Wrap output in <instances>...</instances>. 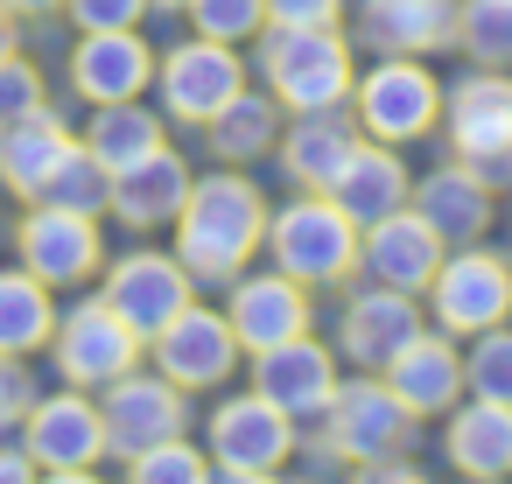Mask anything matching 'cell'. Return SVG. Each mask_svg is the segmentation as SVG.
I'll return each mask as SVG.
<instances>
[{"label": "cell", "instance_id": "cell-3", "mask_svg": "<svg viewBox=\"0 0 512 484\" xmlns=\"http://www.w3.org/2000/svg\"><path fill=\"white\" fill-rule=\"evenodd\" d=\"M260 246H267L274 267L295 274L302 288L344 281V274L358 267V225H351V211H344L330 190H309V197H295L281 218H267V239H260Z\"/></svg>", "mask_w": 512, "mask_h": 484}, {"label": "cell", "instance_id": "cell-32", "mask_svg": "<svg viewBox=\"0 0 512 484\" xmlns=\"http://www.w3.org/2000/svg\"><path fill=\"white\" fill-rule=\"evenodd\" d=\"M36 204H71V211H106L113 204V169L85 148V141H71V155L57 162V176H50V190L36 197Z\"/></svg>", "mask_w": 512, "mask_h": 484}, {"label": "cell", "instance_id": "cell-11", "mask_svg": "<svg viewBox=\"0 0 512 484\" xmlns=\"http://www.w3.org/2000/svg\"><path fill=\"white\" fill-rule=\"evenodd\" d=\"M22 442H29L43 477H92L99 456H106V421L85 400V386H71V393H50V400L29 407V435Z\"/></svg>", "mask_w": 512, "mask_h": 484}, {"label": "cell", "instance_id": "cell-23", "mask_svg": "<svg viewBox=\"0 0 512 484\" xmlns=\"http://www.w3.org/2000/svg\"><path fill=\"white\" fill-rule=\"evenodd\" d=\"M274 148H281L274 162L288 169V183H302V190H330V183L344 176L358 134H351V120H344L337 106H323V113H295V127H288Z\"/></svg>", "mask_w": 512, "mask_h": 484}, {"label": "cell", "instance_id": "cell-37", "mask_svg": "<svg viewBox=\"0 0 512 484\" xmlns=\"http://www.w3.org/2000/svg\"><path fill=\"white\" fill-rule=\"evenodd\" d=\"M36 106H43V78H36V64L0 57V127L22 120V113H36Z\"/></svg>", "mask_w": 512, "mask_h": 484}, {"label": "cell", "instance_id": "cell-7", "mask_svg": "<svg viewBox=\"0 0 512 484\" xmlns=\"http://www.w3.org/2000/svg\"><path fill=\"white\" fill-rule=\"evenodd\" d=\"M99 421H106V449L127 463L169 435H183V386L169 372H120L106 379V400H99Z\"/></svg>", "mask_w": 512, "mask_h": 484}, {"label": "cell", "instance_id": "cell-1", "mask_svg": "<svg viewBox=\"0 0 512 484\" xmlns=\"http://www.w3.org/2000/svg\"><path fill=\"white\" fill-rule=\"evenodd\" d=\"M260 239H267V204L239 169L190 176V197L176 211V260L190 267V281H239Z\"/></svg>", "mask_w": 512, "mask_h": 484}, {"label": "cell", "instance_id": "cell-14", "mask_svg": "<svg viewBox=\"0 0 512 484\" xmlns=\"http://www.w3.org/2000/svg\"><path fill=\"white\" fill-rule=\"evenodd\" d=\"M155 372H169L183 393H197V386H218V379H232V365H239V337H232V323L218 316V309H183L176 323H162L155 337Z\"/></svg>", "mask_w": 512, "mask_h": 484}, {"label": "cell", "instance_id": "cell-4", "mask_svg": "<svg viewBox=\"0 0 512 484\" xmlns=\"http://www.w3.org/2000/svg\"><path fill=\"white\" fill-rule=\"evenodd\" d=\"M358 127L372 134V141H386V148H400V141H421L428 127H435V113H442V85L414 64V57H386V64H372L365 78H358Z\"/></svg>", "mask_w": 512, "mask_h": 484}, {"label": "cell", "instance_id": "cell-25", "mask_svg": "<svg viewBox=\"0 0 512 484\" xmlns=\"http://www.w3.org/2000/svg\"><path fill=\"white\" fill-rule=\"evenodd\" d=\"M449 463L463 477H512V407L470 393V407L449 414Z\"/></svg>", "mask_w": 512, "mask_h": 484}, {"label": "cell", "instance_id": "cell-34", "mask_svg": "<svg viewBox=\"0 0 512 484\" xmlns=\"http://www.w3.org/2000/svg\"><path fill=\"white\" fill-rule=\"evenodd\" d=\"M463 393H484V400H505L512 407V330H477L470 337V358H463Z\"/></svg>", "mask_w": 512, "mask_h": 484}, {"label": "cell", "instance_id": "cell-45", "mask_svg": "<svg viewBox=\"0 0 512 484\" xmlns=\"http://www.w3.org/2000/svg\"><path fill=\"white\" fill-rule=\"evenodd\" d=\"M148 8H190V0H148Z\"/></svg>", "mask_w": 512, "mask_h": 484}, {"label": "cell", "instance_id": "cell-9", "mask_svg": "<svg viewBox=\"0 0 512 484\" xmlns=\"http://www.w3.org/2000/svg\"><path fill=\"white\" fill-rule=\"evenodd\" d=\"M295 449V421L267 393H239L211 414V470L218 477H274Z\"/></svg>", "mask_w": 512, "mask_h": 484}, {"label": "cell", "instance_id": "cell-40", "mask_svg": "<svg viewBox=\"0 0 512 484\" xmlns=\"http://www.w3.org/2000/svg\"><path fill=\"white\" fill-rule=\"evenodd\" d=\"M29 407H36V386H29L22 358H0V428H8L15 414H29Z\"/></svg>", "mask_w": 512, "mask_h": 484}, {"label": "cell", "instance_id": "cell-6", "mask_svg": "<svg viewBox=\"0 0 512 484\" xmlns=\"http://www.w3.org/2000/svg\"><path fill=\"white\" fill-rule=\"evenodd\" d=\"M428 309H435V323L449 330V337H477V330H491V323H505L512 316V260H498V253H449L442 267H435V281H428Z\"/></svg>", "mask_w": 512, "mask_h": 484}, {"label": "cell", "instance_id": "cell-20", "mask_svg": "<svg viewBox=\"0 0 512 484\" xmlns=\"http://www.w3.org/2000/svg\"><path fill=\"white\" fill-rule=\"evenodd\" d=\"M456 8L463 0H365L358 36L386 57H428L456 43Z\"/></svg>", "mask_w": 512, "mask_h": 484}, {"label": "cell", "instance_id": "cell-36", "mask_svg": "<svg viewBox=\"0 0 512 484\" xmlns=\"http://www.w3.org/2000/svg\"><path fill=\"white\" fill-rule=\"evenodd\" d=\"M127 470L141 477V484H190V477H211V456H197L183 435H169V442H155V449H141V456H127Z\"/></svg>", "mask_w": 512, "mask_h": 484}, {"label": "cell", "instance_id": "cell-8", "mask_svg": "<svg viewBox=\"0 0 512 484\" xmlns=\"http://www.w3.org/2000/svg\"><path fill=\"white\" fill-rule=\"evenodd\" d=\"M323 421V442L344 456V463H372V456H393L400 442H407V428H414V414L400 407V393L386 386V379H337V393H330V407L316 414Z\"/></svg>", "mask_w": 512, "mask_h": 484}, {"label": "cell", "instance_id": "cell-27", "mask_svg": "<svg viewBox=\"0 0 512 484\" xmlns=\"http://www.w3.org/2000/svg\"><path fill=\"white\" fill-rule=\"evenodd\" d=\"M414 211L435 225L442 246H470V239H484V225H491V190L456 162V169H435V176L414 190Z\"/></svg>", "mask_w": 512, "mask_h": 484}, {"label": "cell", "instance_id": "cell-24", "mask_svg": "<svg viewBox=\"0 0 512 484\" xmlns=\"http://www.w3.org/2000/svg\"><path fill=\"white\" fill-rule=\"evenodd\" d=\"M414 330H421V316H414V295L379 281V288L351 295L337 344H344V358H351V365H386V358H393V351H400Z\"/></svg>", "mask_w": 512, "mask_h": 484}, {"label": "cell", "instance_id": "cell-28", "mask_svg": "<svg viewBox=\"0 0 512 484\" xmlns=\"http://www.w3.org/2000/svg\"><path fill=\"white\" fill-rule=\"evenodd\" d=\"M449 141H456V155L512 148V85L498 71H477L449 92Z\"/></svg>", "mask_w": 512, "mask_h": 484}, {"label": "cell", "instance_id": "cell-18", "mask_svg": "<svg viewBox=\"0 0 512 484\" xmlns=\"http://www.w3.org/2000/svg\"><path fill=\"white\" fill-rule=\"evenodd\" d=\"M225 323L239 337V351H267V344H288L309 330V295L295 274H246L232 281V302H225Z\"/></svg>", "mask_w": 512, "mask_h": 484}, {"label": "cell", "instance_id": "cell-21", "mask_svg": "<svg viewBox=\"0 0 512 484\" xmlns=\"http://www.w3.org/2000/svg\"><path fill=\"white\" fill-rule=\"evenodd\" d=\"M183 197H190L183 155L155 148V155H141V162H127V169L113 176V204H106V211H113L120 225H134V232H155V225H176Z\"/></svg>", "mask_w": 512, "mask_h": 484}, {"label": "cell", "instance_id": "cell-31", "mask_svg": "<svg viewBox=\"0 0 512 484\" xmlns=\"http://www.w3.org/2000/svg\"><path fill=\"white\" fill-rule=\"evenodd\" d=\"M85 148L120 176L127 162H141V155L162 148V113H148L141 99H113V106H99V120L85 127Z\"/></svg>", "mask_w": 512, "mask_h": 484}, {"label": "cell", "instance_id": "cell-29", "mask_svg": "<svg viewBox=\"0 0 512 484\" xmlns=\"http://www.w3.org/2000/svg\"><path fill=\"white\" fill-rule=\"evenodd\" d=\"M50 330H57L50 281H36L29 267H8V274H0V358H29V351H43Z\"/></svg>", "mask_w": 512, "mask_h": 484}, {"label": "cell", "instance_id": "cell-22", "mask_svg": "<svg viewBox=\"0 0 512 484\" xmlns=\"http://www.w3.org/2000/svg\"><path fill=\"white\" fill-rule=\"evenodd\" d=\"M64 155H71V127L50 106H36V113L0 127V183H8L15 197H29V204L50 190V176H57Z\"/></svg>", "mask_w": 512, "mask_h": 484}, {"label": "cell", "instance_id": "cell-5", "mask_svg": "<svg viewBox=\"0 0 512 484\" xmlns=\"http://www.w3.org/2000/svg\"><path fill=\"white\" fill-rule=\"evenodd\" d=\"M50 351H57V372H64L71 386H106V379L134 372V358H141V330L99 295V302H78L71 316H57Z\"/></svg>", "mask_w": 512, "mask_h": 484}, {"label": "cell", "instance_id": "cell-39", "mask_svg": "<svg viewBox=\"0 0 512 484\" xmlns=\"http://www.w3.org/2000/svg\"><path fill=\"white\" fill-rule=\"evenodd\" d=\"M344 0H267V22L281 29H337Z\"/></svg>", "mask_w": 512, "mask_h": 484}, {"label": "cell", "instance_id": "cell-2", "mask_svg": "<svg viewBox=\"0 0 512 484\" xmlns=\"http://www.w3.org/2000/svg\"><path fill=\"white\" fill-rule=\"evenodd\" d=\"M260 78L288 113H323L351 99V43L337 29H281L267 22L260 36Z\"/></svg>", "mask_w": 512, "mask_h": 484}, {"label": "cell", "instance_id": "cell-19", "mask_svg": "<svg viewBox=\"0 0 512 484\" xmlns=\"http://www.w3.org/2000/svg\"><path fill=\"white\" fill-rule=\"evenodd\" d=\"M386 386L400 393L407 414H449V407L463 400V358H456L449 330H442V337L414 330V337L386 358Z\"/></svg>", "mask_w": 512, "mask_h": 484}, {"label": "cell", "instance_id": "cell-12", "mask_svg": "<svg viewBox=\"0 0 512 484\" xmlns=\"http://www.w3.org/2000/svg\"><path fill=\"white\" fill-rule=\"evenodd\" d=\"M106 246H99V218L71 211V204H36L22 218V267L50 288H78L85 274H99Z\"/></svg>", "mask_w": 512, "mask_h": 484}, {"label": "cell", "instance_id": "cell-41", "mask_svg": "<svg viewBox=\"0 0 512 484\" xmlns=\"http://www.w3.org/2000/svg\"><path fill=\"white\" fill-rule=\"evenodd\" d=\"M463 169H470L484 190H505V183H512V148H477V155H463Z\"/></svg>", "mask_w": 512, "mask_h": 484}, {"label": "cell", "instance_id": "cell-17", "mask_svg": "<svg viewBox=\"0 0 512 484\" xmlns=\"http://www.w3.org/2000/svg\"><path fill=\"white\" fill-rule=\"evenodd\" d=\"M358 267L372 274V281H386V288H407V295H421L428 281H435V267H442V239H435V225L421 218V211H386L379 225H365L358 232Z\"/></svg>", "mask_w": 512, "mask_h": 484}, {"label": "cell", "instance_id": "cell-10", "mask_svg": "<svg viewBox=\"0 0 512 484\" xmlns=\"http://www.w3.org/2000/svg\"><path fill=\"white\" fill-rule=\"evenodd\" d=\"M155 78H162L169 120L211 127V113H225V106L239 99V85H246V64H239V50H232V43H211V36H197V43H176V50L155 64Z\"/></svg>", "mask_w": 512, "mask_h": 484}, {"label": "cell", "instance_id": "cell-33", "mask_svg": "<svg viewBox=\"0 0 512 484\" xmlns=\"http://www.w3.org/2000/svg\"><path fill=\"white\" fill-rule=\"evenodd\" d=\"M456 43L484 71L512 64V0H463V8H456Z\"/></svg>", "mask_w": 512, "mask_h": 484}, {"label": "cell", "instance_id": "cell-26", "mask_svg": "<svg viewBox=\"0 0 512 484\" xmlns=\"http://www.w3.org/2000/svg\"><path fill=\"white\" fill-rule=\"evenodd\" d=\"M330 197L351 211V225L365 232V225H379L386 211H400L407 204V169H400V155H386V141H358L351 148V162H344V176L330 183Z\"/></svg>", "mask_w": 512, "mask_h": 484}, {"label": "cell", "instance_id": "cell-44", "mask_svg": "<svg viewBox=\"0 0 512 484\" xmlns=\"http://www.w3.org/2000/svg\"><path fill=\"white\" fill-rule=\"evenodd\" d=\"M0 57H15V15L0 8Z\"/></svg>", "mask_w": 512, "mask_h": 484}, {"label": "cell", "instance_id": "cell-43", "mask_svg": "<svg viewBox=\"0 0 512 484\" xmlns=\"http://www.w3.org/2000/svg\"><path fill=\"white\" fill-rule=\"evenodd\" d=\"M0 8H8V15H57L64 0H0Z\"/></svg>", "mask_w": 512, "mask_h": 484}, {"label": "cell", "instance_id": "cell-42", "mask_svg": "<svg viewBox=\"0 0 512 484\" xmlns=\"http://www.w3.org/2000/svg\"><path fill=\"white\" fill-rule=\"evenodd\" d=\"M0 477H36V456H29V442H0Z\"/></svg>", "mask_w": 512, "mask_h": 484}, {"label": "cell", "instance_id": "cell-16", "mask_svg": "<svg viewBox=\"0 0 512 484\" xmlns=\"http://www.w3.org/2000/svg\"><path fill=\"white\" fill-rule=\"evenodd\" d=\"M148 85H155V50L141 43V29H85V43L71 50V92L92 106L141 99Z\"/></svg>", "mask_w": 512, "mask_h": 484}, {"label": "cell", "instance_id": "cell-15", "mask_svg": "<svg viewBox=\"0 0 512 484\" xmlns=\"http://www.w3.org/2000/svg\"><path fill=\"white\" fill-rule=\"evenodd\" d=\"M253 393H267L288 421H316L337 393V358L309 330L288 344H267V351H253Z\"/></svg>", "mask_w": 512, "mask_h": 484}, {"label": "cell", "instance_id": "cell-30", "mask_svg": "<svg viewBox=\"0 0 512 484\" xmlns=\"http://www.w3.org/2000/svg\"><path fill=\"white\" fill-rule=\"evenodd\" d=\"M274 141H281V99L274 92H246L239 85V99L225 113H211V155H225V162L274 155Z\"/></svg>", "mask_w": 512, "mask_h": 484}, {"label": "cell", "instance_id": "cell-13", "mask_svg": "<svg viewBox=\"0 0 512 484\" xmlns=\"http://www.w3.org/2000/svg\"><path fill=\"white\" fill-rule=\"evenodd\" d=\"M106 302L141 330V344L190 309V267L176 253H127L106 267Z\"/></svg>", "mask_w": 512, "mask_h": 484}, {"label": "cell", "instance_id": "cell-38", "mask_svg": "<svg viewBox=\"0 0 512 484\" xmlns=\"http://www.w3.org/2000/svg\"><path fill=\"white\" fill-rule=\"evenodd\" d=\"M78 29H141L148 0H64Z\"/></svg>", "mask_w": 512, "mask_h": 484}, {"label": "cell", "instance_id": "cell-35", "mask_svg": "<svg viewBox=\"0 0 512 484\" xmlns=\"http://www.w3.org/2000/svg\"><path fill=\"white\" fill-rule=\"evenodd\" d=\"M190 22L211 43H253L267 29V0H190Z\"/></svg>", "mask_w": 512, "mask_h": 484}]
</instances>
